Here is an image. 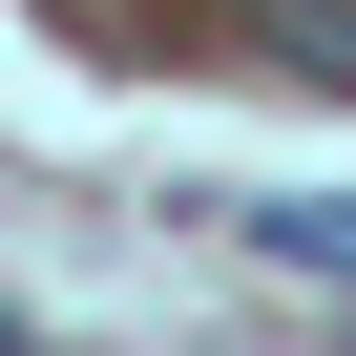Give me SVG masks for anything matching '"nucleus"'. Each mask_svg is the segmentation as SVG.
Segmentation results:
<instances>
[{
  "instance_id": "obj_2",
  "label": "nucleus",
  "mask_w": 356,
  "mask_h": 356,
  "mask_svg": "<svg viewBox=\"0 0 356 356\" xmlns=\"http://www.w3.org/2000/svg\"><path fill=\"white\" fill-rule=\"evenodd\" d=\"M0 356H22V335H0Z\"/></svg>"
},
{
  "instance_id": "obj_1",
  "label": "nucleus",
  "mask_w": 356,
  "mask_h": 356,
  "mask_svg": "<svg viewBox=\"0 0 356 356\" xmlns=\"http://www.w3.org/2000/svg\"><path fill=\"white\" fill-rule=\"evenodd\" d=\"M252 22H273V63H293V84H335V105H356V0H252Z\"/></svg>"
}]
</instances>
